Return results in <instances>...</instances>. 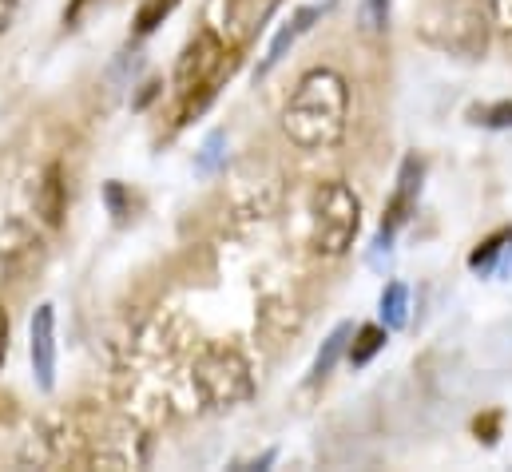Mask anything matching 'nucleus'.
Masks as SVG:
<instances>
[{"instance_id":"1","label":"nucleus","mask_w":512,"mask_h":472,"mask_svg":"<svg viewBox=\"0 0 512 472\" xmlns=\"http://www.w3.org/2000/svg\"><path fill=\"white\" fill-rule=\"evenodd\" d=\"M350 88L334 68H314L298 80L282 108V131L302 151H330L346 139Z\"/></svg>"},{"instance_id":"2","label":"nucleus","mask_w":512,"mask_h":472,"mask_svg":"<svg viewBox=\"0 0 512 472\" xmlns=\"http://www.w3.org/2000/svg\"><path fill=\"white\" fill-rule=\"evenodd\" d=\"M191 389L203 409L227 413V409L251 401V393H255L251 361L231 346H203L191 361Z\"/></svg>"},{"instance_id":"3","label":"nucleus","mask_w":512,"mask_h":472,"mask_svg":"<svg viewBox=\"0 0 512 472\" xmlns=\"http://www.w3.org/2000/svg\"><path fill=\"white\" fill-rule=\"evenodd\" d=\"M362 231V199L342 179L318 183L310 195V242L322 258H342Z\"/></svg>"},{"instance_id":"4","label":"nucleus","mask_w":512,"mask_h":472,"mask_svg":"<svg viewBox=\"0 0 512 472\" xmlns=\"http://www.w3.org/2000/svg\"><path fill=\"white\" fill-rule=\"evenodd\" d=\"M421 36L453 56H481L489 44V20L481 12V4H465V0H437L429 4V12L421 16Z\"/></svg>"},{"instance_id":"5","label":"nucleus","mask_w":512,"mask_h":472,"mask_svg":"<svg viewBox=\"0 0 512 472\" xmlns=\"http://www.w3.org/2000/svg\"><path fill=\"white\" fill-rule=\"evenodd\" d=\"M223 72H231L227 40L207 28V32H199V36L183 48V56H179V64H175V92H179L183 108L195 100V92H199V108H203V104L215 96Z\"/></svg>"},{"instance_id":"6","label":"nucleus","mask_w":512,"mask_h":472,"mask_svg":"<svg viewBox=\"0 0 512 472\" xmlns=\"http://www.w3.org/2000/svg\"><path fill=\"white\" fill-rule=\"evenodd\" d=\"M28 357H32V377L44 393L56 385V306L40 302L32 322H28Z\"/></svg>"},{"instance_id":"7","label":"nucleus","mask_w":512,"mask_h":472,"mask_svg":"<svg viewBox=\"0 0 512 472\" xmlns=\"http://www.w3.org/2000/svg\"><path fill=\"white\" fill-rule=\"evenodd\" d=\"M278 0H223V40L247 44Z\"/></svg>"},{"instance_id":"8","label":"nucleus","mask_w":512,"mask_h":472,"mask_svg":"<svg viewBox=\"0 0 512 472\" xmlns=\"http://www.w3.org/2000/svg\"><path fill=\"white\" fill-rule=\"evenodd\" d=\"M397 183H401V187H397V195H393V203H389V211H385L378 246H389L393 235H397V227L409 219V207H413V199H417V191H421V163H417V159H405Z\"/></svg>"},{"instance_id":"9","label":"nucleus","mask_w":512,"mask_h":472,"mask_svg":"<svg viewBox=\"0 0 512 472\" xmlns=\"http://www.w3.org/2000/svg\"><path fill=\"white\" fill-rule=\"evenodd\" d=\"M318 16H322V8H314V4L298 8V12H294V16H290L282 28H278V36L270 40V48H266V60L258 64V72H270V68H274V64L286 56V48H294V40H298V36H302V32H306V28H310Z\"/></svg>"},{"instance_id":"10","label":"nucleus","mask_w":512,"mask_h":472,"mask_svg":"<svg viewBox=\"0 0 512 472\" xmlns=\"http://www.w3.org/2000/svg\"><path fill=\"white\" fill-rule=\"evenodd\" d=\"M64 179H60V163H52L48 171H44V179H40V187H36V211H40V219L48 223V227H56L60 219H64Z\"/></svg>"},{"instance_id":"11","label":"nucleus","mask_w":512,"mask_h":472,"mask_svg":"<svg viewBox=\"0 0 512 472\" xmlns=\"http://www.w3.org/2000/svg\"><path fill=\"white\" fill-rule=\"evenodd\" d=\"M405 322H409V286L389 282L382 290V326L385 330H405Z\"/></svg>"},{"instance_id":"12","label":"nucleus","mask_w":512,"mask_h":472,"mask_svg":"<svg viewBox=\"0 0 512 472\" xmlns=\"http://www.w3.org/2000/svg\"><path fill=\"white\" fill-rule=\"evenodd\" d=\"M385 346V326H362L350 346V365H366Z\"/></svg>"},{"instance_id":"13","label":"nucleus","mask_w":512,"mask_h":472,"mask_svg":"<svg viewBox=\"0 0 512 472\" xmlns=\"http://www.w3.org/2000/svg\"><path fill=\"white\" fill-rule=\"evenodd\" d=\"M175 4H179V0H143L139 12H135V32H139V36L155 32V28L175 12Z\"/></svg>"},{"instance_id":"14","label":"nucleus","mask_w":512,"mask_h":472,"mask_svg":"<svg viewBox=\"0 0 512 472\" xmlns=\"http://www.w3.org/2000/svg\"><path fill=\"white\" fill-rule=\"evenodd\" d=\"M354 338V330L350 326H338L330 338H326V346H322V354H318V361H314V377H326L330 369H334V361L342 357V350H346V342Z\"/></svg>"},{"instance_id":"15","label":"nucleus","mask_w":512,"mask_h":472,"mask_svg":"<svg viewBox=\"0 0 512 472\" xmlns=\"http://www.w3.org/2000/svg\"><path fill=\"white\" fill-rule=\"evenodd\" d=\"M223 159H227V131H211L207 139H203V151H199V171L203 175H215L219 167H223Z\"/></svg>"},{"instance_id":"16","label":"nucleus","mask_w":512,"mask_h":472,"mask_svg":"<svg viewBox=\"0 0 512 472\" xmlns=\"http://www.w3.org/2000/svg\"><path fill=\"white\" fill-rule=\"evenodd\" d=\"M477 4H481V12H485L489 28L512 32V0H477Z\"/></svg>"},{"instance_id":"17","label":"nucleus","mask_w":512,"mask_h":472,"mask_svg":"<svg viewBox=\"0 0 512 472\" xmlns=\"http://www.w3.org/2000/svg\"><path fill=\"white\" fill-rule=\"evenodd\" d=\"M473 123L485 127H512V104H485V108H469Z\"/></svg>"},{"instance_id":"18","label":"nucleus","mask_w":512,"mask_h":472,"mask_svg":"<svg viewBox=\"0 0 512 472\" xmlns=\"http://www.w3.org/2000/svg\"><path fill=\"white\" fill-rule=\"evenodd\" d=\"M362 28L366 32H385L389 28V0H366L362 4Z\"/></svg>"},{"instance_id":"19","label":"nucleus","mask_w":512,"mask_h":472,"mask_svg":"<svg viewBox=\"0 0 512 472\" xmlns=\"http://www.w3.org/2000/svg\"><path fill=\"white\" fill-rule=\"evenodd\" d=\"M505 238H509V235H493V238H489V242H485V246H481L473 258H469V266H473V270H489V262L501 254V242H505Z\"/></svg>"},{"instance_id":"20","label":"nucleus","mask_w":512,"mask_h":472,"mask_svg":"<svg viewBox=\"0 0 512 472\" xmlns=\"http://www.w3.org/2000/svg\"><path fill=\"white\" fill-rule=\"evenodd\" d=\"M104 195H108L112 215H116V219H124V215H128V211H124V187H120V183H108V191H104Z\"/></svg>"},{"instance_id":"21","label":"nucleus","mask_w":512,"mask_h":472,"mask_svg":"<svg viewBox=\"0 0 512 472\" xmlns=\"http://www.w3.org/2000/svg\"><path fill=\"white\" fill-rule=\"evenodd\" d=\"M16 8H20V0H0V32H8V28H12Z\"/></svg>"},{"instance_id":"22","label":"nucleus","mask_w":512,"mask_h":472,"mask_svg":"<svg viewBox=\"0 0 512 472\" xmlns=\"http://www.w3.org/2000/svg\"><path fill=\"white\" fill-rule=\"evenodd\" d=\"M8 334H12V326H8V310L0 306V365H4V357H8Z\"/></svg>"}]
</instances>
